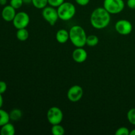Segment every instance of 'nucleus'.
I'll return each mask as SVG.
<instances>
[{
    "mask_svg": "<svg viewBox=\"0 0 135 135\" xmlns=\"http://www.w3.org/2000/svg\"><path fill=\"white\" fill-rule=\"evenodd\" d=\"M110 21V13L104 7L96 8L91 14L90 23L94 28H104L109 25Z\"/></svg>",
    "mask_w": 135,
    "mask_h": 135,
    "instance_id": "nucleus-1",
    "label": "nucleus"
},
{
    "mask_svg": "<svg viewBox=\"0 0 135 135\" xmlns=\"http://www.w3.org/2000/svg\"><path fill=\"white\" fill-rule=\"evenodd\" d=\"M69 40L76 47H84L86 45L87 36L84 29L79 25L72 26L69 30Z\"/></svg>",
    "mask_w": 135,
    "mask_h": 135,
    "instance_id": "nucleus-2",
    "label": "nucleus"
},
{
    "mask_svg": "<svg viewBox=\"0 0 135 135\" xmlns=\"http://www.w3.org/2000/svg\"><path fill=\"white\" fill-rule=\"evenodd\" d=\"M59 18L62 21H69L76 13L75 6L71 2H64L57 7Z\"/></svg>",
    "mask_w": 135,
    "mask_h": 135,
    "instance_id": "nucleus-3",
    "label": "nucleus"
},
{
    "mask_svg": "<svg viewBox=\"0 0 135 135\" xmlns=\"http://www.w3.org/2000/svg\"><path fill=\"white\" fill-rule=\"evenodd\" d=\"M104 7L110 14H117L125 8L123 0H104Z\"/></svg>",
    "mask_w": 135,
    "mask_h": 135,
    "instance_id": "nucleus-4",
    "label": "nucleus"
},
{
    "mask_svg": "<svg viewBox=\"0 0 135 135\" xmlns=\"http://www.w3.org/2000/svg\"><path fill=\"white\" fill-rule=\"evenodd\" d=\"M47 119L51 125L60 124L63 119V112L58 107H51L47 112Z\"/></svg>",
    "mask_w": 135,
    "mask_h": 135,
    "instance_id": "nucleus-5",
    "label": "nucleus"
},
{
    "mask_svg": "<svg viewBox=\"0 0 135 135\" xmlns=\"http://www.w3.org/2000/svg\"><path fill=\"white\" fill-rule=\"evenodd\" d=\"M42 17L50 25L54 26L59 19L57 9L51 6H46L42 9Z\"/></svg>",
    "mask_w": 135,
    "mask_h": 135,
    "instance_id": "nucleus-6",
    "label": "nucleus"
},
{
    "mask_svg": "<svg viewBox=\"0 0 135 135\" xmlns=\"http://www.w3.org/2000/svg\"><path fill=\"white\" fill-rule=\"evenodd\" d=\"M13 25L16 28L18 29L26 28L30 22V17L26 12L21 11L16 14L14 19L12 21Z\"/></svg>",
    "mask_w": 135,
    "mask_h": 135,
    "instance_id": "nucleus-7",
    "label": "nucleus"
},
{
    "mask_svg": "<svg viewBox=\"0 0 135 135\" xmlns=\"http://www.w3.org/2000/svg\"><path fill=\"white\" fill-rule=\"evenodd\" d=\"M115 28L121 35H129L133 30V25L127 20L121 19L116 22Z\"/></svg>",
    "mask_w": 135,
    "mask_h": 135,
    "instance_id": "nucleus-8",
    "label": "nucleus"
},
{
    "mask_svg": "<svg viewBox=\"0 0 135 135\" xmlns=\"http://www.w3.org/2000/svg\"><path fill=\"white\" fill-rule=\"evenodd\" d=\"M84 91L83 88L79 85L72 86L67 92V98L72 102H76L81 100Z\"/></svg>",
    "mask_w": 135,
    "mask_h": 135,
    "instance_id": "nucleus-9",
    "label": "nucleus"
},
{
    "mask_svg": "<svg viewBox=\"0 0 135 135\" xmlns=\"http://www.w3.org/2000/svg\"><path fill=\"white\" fill-rule=\"evenodd\" d=\"M72 57L75 62L78 63H82L86 60L88 54L86 51L83 48V47H76L73 52Z\"/></svg>",
    "mask_w": 135,
    "mask_h": 135,
    "instance_id": "nucleus-10",
    "label": "nucleus"
},
{
    "mask_svg": "<svg viewBox=\"0 0 135 135\" xmlns=\"http://www.w3.org/2000/svg\"><path fill=\"white\" fill-rule=\"evenodd\" d=\"M16 14V9L11 5H6L1 11V17L6 22H11L13 21Z\"/></svg>",
    "mask_w": 135,
    "mask_h": 135,
    "instance_id": "nucleus-11",
    "label": "nucleus"
},
{
    "mask_svg": "<svg viewBox=\"0 0 135 135\" xmlns=\"http://www.w3.org/2000/svg\"><path fill=\"white\" fill-rule=\"evenodd\" d=\"M56 40L60 44H65L69 40V32L65 29H59L55 35Z\"/></svg>",
    "mask_w": 135,
    "mask_h": 135,
    "instance_id": "nucleus-12",
    "label": "nucleus"
},
{
    "mask_svg": "<svg viewBox=\"0 0 135 135\" xmlns=\"http://www.w3.org/2000/svg\"><path fill=\"white\" fill-rule=\"evenodd\" d=\"M0 134L1 135H14L15 133V128L13 124L10 123L5 124L1 127Z\"/></svg>",
    "mask_w": 135,
    "mask_h": 135,
    "instance_id": "nucleus-13",
    "label": "nucleus"
},
{
    "mask_svg": "<svg viewBox=\"0 0 135 135\" xmlns=\"http://www.w3.org/2000/svg\"><path fill=\"white\" fill-rule=\"evenodd\" d=\"M16 36H17V38L18 40L21 41V42H25L28 38L29 33L28 31L26 29V28H25L18 29Z\"/></svg>",
    "mask_w": 135,
    "mask_h": 135,
    "instance_id": "nucleus-14",
    "label": "nucleus"
},
{
    "mask_svg": "<svg viewBox=\"0 0 135 135\" xmlns=\"http://www.w3.org/2000/svg\"><path fill=\"white\" fill-rule=\"evenodd\" d=\"M9 113L10 120H12L13 121H17L20 120L22 115V113L21 109H17V108H15V109H12L10 113Z\"/></svg>",
    "mask_w": 135,
    "mask_h": 135,
    "instance_id": "nucleus-15",
    "label": "nucleus"
},
{
    "mask_svg": "<svg viewBox=\"0 0 135 135\" xmlns=\"http://www.w3.org/2000/svg\"><path fill=\"white\" fill-rule=\"evenodd\" d=\"M9 121H10L9 113L0 108V127L9 123Z\"/></svg>",
    "mask_w": 135,
    "mask_h": 135,
    "instance_id": "nucleus-16",
    "label": "nucleus"
},
{
    "mask_svg": "<svg viewBox=\"0 0 135 135\" xmlns=\"http://www.w3.org/2000/svg\"><path fill=\"white\" fill-rule=\"evenodd\" d=\"M99 43V38L96 35H90L87 36L86 44L90 47H94Z\"/></svg>",
    "mask_w": 135,
    "mask_h": 135,
    "instance_id": "nucleus-17",
    "label": "nucleus"
},
{
    "mask_svg": "<svg viewBox=\"0 0 135 135\" xmlns=\"http://www.w3.org/2000/svg\"><path fill=\"white\" fill-rule=\"evenodd\" d=\"M51 133L54 135H63L65 134V129L60 124L52 125Z\"/></svg>",
    "mask_w": 135,
    "mask_h": 135,
    "instance_id": "nucleus-18",
    "label": "nucleus"
},
{
    "mask_svg": "<svg viewBox=\"0 0 135 135\" xmlns=\"http://www.w3.org/2000/svg\"><path fill=\"white\" fill-rule=\"evenodd\" d=\"M32 3L36 9H43L48 4V0H32Z\"/></svg>",
    "mask_w": 135,
    "mask_h": 135,
    "instance_id": "nucleus-19",
    "label": "nucleus"
},
{
    "mask_svg": "<svg viewBox=\"0 0 135 135\" xmlns=\"http://www.w3.org/2000/svg\"><path fill=\"white\" fill-rule=\"evenodd\" d=\"M127 117L129 122L132 125H135V108H132V109H129L127 115Z\"/></svg>",
    "mask_w": 135,
    "mask_h": 135,
    "instance_id": "nucleus-20",
    "label": "nucleus"
},
{
    "mask_svg": "<svg viewBox=\"0 0 135 135\" xmlns=\"http://www.w3.org/2000/svg\"><path fill=\"white\" fill-rule=\"evenodd\" d=\"M115 134L116 135H129L130 134V131L128 128L125 127H121L116 131Z\"/></svg>",
    "mask_w": 135,
    "mask_h": 135,
    "instance_id": "nucleus-21",
    "label": "nucleus"
},
{
    "mask_svg": "<svg viewBox=\"0 0 135 135\" xmlns=\"http://www.w3.org/2000/svg\"><path fill=\"white\" fill-rule=\"evenodd\" d=\"M23 3H24L22 0H11L10 1V5H11L15 9L21 8L23 5Z\"/></svg>",
    "mask_w": 135,
    "mask_h": 135,
    "instance_id": "nucleus-22",
    "label": "nucleus"
},
{
    "mask_svg": "<svg viewBox=\"0 0 135 135\" xmlns=\"http://www.w3.org/2000/svg\"><path fill=\"white\" fill-rule=\"evenodd\" d=\"M64 2L65 0H48V4L50 6L54 7H58Z\"/></svg>",
    "mask_w": 135,
    "mask_h": 135,
    "instance_id": "nucleus-23",
    "label": "nucleus"
},
{
    "mask_svg": "<svg viewBox=\"0 0 135 135\" xmlns=\"http://www.w3.org/2000/svg\"><path fill=\"white\" fill-rule=\"evenodd\" d=\"M7 85L5 81L1 80L0 81V94H3L5 93L7 90Z\"/></svg>",
    "mask_w": 135,
    "mask_h": 135,
    "instance_id": "nucleus-24",
    "label": "nucleus"
},
{
    "mask_svg": "<svg viewBox=\"0 0 135 135\" xmlns=\"http://www.w3.org/2000/svg\"><path fill=\"white\" fill-rule=\"evenodd\" d=\"M76 3L80 6H86L90 2V0H75Z\"/></svg>",
    "mask_w": 135,
    "mask_h": 135,
    "instance_id": "nucleus-25",
    "label": "nucleus"
},
{
    "mask_svg": "<svg viewBox=\"0 0 135 135\" xmlns=\"http://www.w3.org/2000/svg\"><path fill=\"white\" fill-rule=\"evenodd\" d=\"M127 5L130 9H135V0H127Z\"/></svg>",
    "mask_w": 135,
    "mask_h": 135,
    "instance_id": "nucleus-26",
    "label": "nucleus"
},
{
    "mask_svg": "<svg viewBox=\"0 0 135 135\" xmlns=\"http://www.w3.org/2000/svg\"><path fill=\"white\" fill-rule=\"evenodd\" d=\"M3 98L1 94H0V108L3 106Z\"/></svg>",
    "mask_w": 135,
    "mask_h": 135,
    "instance_id": "nucleus-27",
    "label": "nucleus"
},
{
    "mask_svg": "<svg viewBox=\"0 0 135 135\" xmlns=\"http://www.w3.org/2000/svg\"><path fill=\"white\" fill-rule=\"evenodd\" d=\"M7 0H0V5H6Z\"/></svg>",
    "mask_w": 135,
    "mask_h": 135,
    "instance_id": "nucleus-28",
    "label": "nucleus"
},
{
    "mask_svg": "<svg viewBox=\"0 0 135 135\" xmlns=\"http://www.w3.org/2000/svg\"><path fill=\"white\" fill-rule=\"evenodd\" d=\"M23 1L24 3L26 4H30L32 3V0H22Z\"/></svg>",
    "mask_w": 135,
    "mask_h": 135,
    "instance_id": "nucleus-29",
    "label": "nucleus"
},
{
    "mask_svg": "<svg viewBox=\"0 0 135 135\" xmlns=\"http://www.w3.org/2000/svg\"><path fill=\"white\" fill-rule=\"evenodd\" d=\"M130 135H135V129L132 130L130 132Z\"/></svg>",
    "mask_w": 135,
    "mask_h": 135,
    "instance_id": "nucleus-30",
    "label": "nucleus"
}]
</instances>
